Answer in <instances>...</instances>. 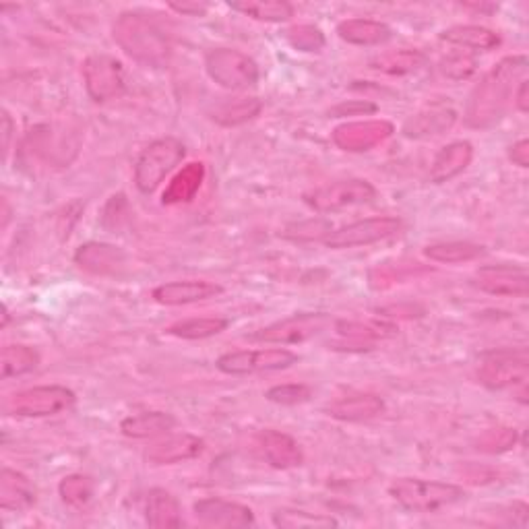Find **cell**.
Returning a JSON list of instances; mask_svg holds the SVG:
<instances>
[{"instance_id": "obj_1", "label": "cell", "mask_w": 529, "mask_h": 529, "mask_svg": "<svg viewBox=\"0 0 529 529\" xmlns=\"http://www.w3.org/2000/svg\"><path fill=\"white\" fill-rule=\"evenodd\" d=\"M527 56H509L494 65L470 93L465 122L474 129H488L499 122L515 96V81L525 79Z\"/></svg>"}, {"instance_id": "obj_2", "label": "cell", "mask_w": 529, "mask_h": 529, "mask_svg": "<svg viewBox=\"0 0 529 529\" xmlns=\"http://www.w3.org/2000/svg\"><path fill=\"white\" fill-rule=\"evenodd\" d=\"M112 34L116 44L141 65L149 69H166L170 65V42L143 15L122 13L112 27Z\"/></svg>"}, {"instance_id": "obj_3", "label": "cell", "mask_w": 529, "mask_h": 529, "mask_svg": "<svg viewBox=\"0 0 529 529\" xmlns=\"http://www.w3.org/2000/svg\"><path fill=\"white\" fill-rule=\"evenodd\" d=\"M389 494L412 513H437L465 499V490L457 484L422 478H399L389 486Z\"/></svg>"}, {"instance_id": "obj_4", "label": "cell", "mask_w": 529, "mask_h": 529, "mask_svg": "<svg viewBox=\"0 0 529 529\" xmlns=\"http://www.w3.org/2000/svg\"><path fill=\"white\" fill-rule=\"evenodd\" d=\"M529 377V354L525 348L490 350L478 358L476 379L492 391L525 387Z\"/></svg>"}, {"instance_id": "obj_5", "label": "cell", "mask_w": 529, "mask_h": 529, "mask_svg": "<svg viewBox=\"0 0 529 529\" xmlns=\"http://www.w3.org/2000/svg\"><path fill=\"white\" fill-rule=\"evenodd\" d=\"M186 147L176 137H162L149 143L135 164V184L145 195L158 191L166 176L184 160Z\"/></svg>"}, {"instance_id": "obj_6", "label": "cell", "mask_w": 529, "mask_h": 529, "mask_svg": "<svg viewBox=\"0 0 529 529\" xmlns=\"http://www.w3.org/2000/svg\"><path fill=\"white\" fill-rule=\"evenodd\" d=\"M75 393L62 385H42L13 393L5 401V412L17 418H48L75 406Z\"/></svg>"}, {"instance_id": "obj_7", "label": "cell", "mask_w": 529, "mask_h": 529, "mask_svg": "<svg viewBox=\"0 0 529 529\" xmlns=\"http://www.w3.org/2000/svg\"><path fill=\"white\" fill-rule=\"evenodd\" d=\"M205 71L224 89H246L259 81V65L240 50L232 48H215L205 56Z\"/></svg>"}, {"instance_id": "obj_8", "label": "cell", "mask_w": 529, "mask_h": 529, "mask_svg": "<svg viewBox=\"0 0 529 529\" xmlns=\"http://www.w3.org/2000/svg\"><path fill=\"white\" fill-rule=\"evenodd\" d=\"M298 362V354L288 348H261V350H238L217 358L215 366L230 377L261 375V372L286 370Z\"/></svg>"}, {"instance_id": "obj_9", "label": "cell", "mask_w": 529, "mask_h": 529, "mask_svg": "<svg viewBox=\"0 0 529 529\" xmlns=\"http://www.w3.org/2000/svg\"><path fill=\"white\" fill-rule=\"evenodd\" d=\"M401 220L393 215H383V217H366V220L348 224L344 228H339L335 232H329L323 242L327 248L333 251H346V248H358V246H368L381 240H387L401 230Z\"/></svg>"}, {"instance_id": "obj_10", "label": "cell", "mask_w": 529, "mask_h": 529, "mask_svg": "<svg viewBox=\"0 0 529 529\" xmlns=\"http://www.w3.org/2000/svg\"><path fill=\"white\" fill-rule=\"evenodd\" d=\"M304 199L315 211L329 213L372 203L377 199V189L368 180L350 178L321 186V189L308 193Z\"/></svg>"}, {"instance_id": "obj_11", "label": "cell", "mask_w": 529, "mask_h": 529, "mask_svg": "<svg viewBox=\"0 0 529 529\" xmlns=\"http://www.w3.org/2000/svg\"><path fill=\"white\" fill-rule=\"evenodd\" d=\"M83 81L89 98L98 104L116 100L124 93V69L108 54H93L83 62Z\"/></svg>"}, {"instance_id": "obj_12", "label": "cell", "mask_w": 529, "mask_h": 529, "mask_svg": "<svg viewBox=\"0 0 529 529\" xmlns=\"http://www.w3.org/2000/svg\"><path fill=\"white\" fill-rule=\"evenodd\" d=\"M331 317L325 313H302L292 315L288 319L277 321L259 333L253 335L257 341H265V344H277V346H294L304 344V341L321 335L327 327H331Z\"/></svg>"}, {"instance_id": "obj_13", "label": "cell", "mask_w": 529, "mask_h": 529, "mask_svg": "<svg viewBox=\"0 0 529 529\" xmlns=\"http://www.w3.org/2000/svg\"><path fill=\"white\" fill-rule=\"evenodd\" d=\"M393 133H395L393 122L370 118V120H354L339 124V127L331 133V139L335 147H339L341 151L364 153L391 139Z\"/></svg>"}, {"instance_id": "obj_14", "label": "cell", "mask_w": 529, "mask_h": 529, "mask_svg": "<svg viewBox=\"0 0 529 529\" xmlns=\"http://www.w3.org/2000/svg\"><path fill=\"white\" fill-rule=\"evenodd\" d=\"M474 286L490 296L525 298L529 294V275L523 267L486 265L476 271Z\"/></svg>"}, {"instance_id": "obj_15", "label": "cell", "mask_w": 529, "mask_h": 529, "mask_svg": "<svg viewBox=\"0 0 529 529\" xmlns=\"http://www.w3.org/2000/svg\"><path fill=\"white\" fill-rule=\"evenodd\" d=\"M457 122V110L451 104L434 102L414 112L403 122V135L408 139H432L451 131Z\"/></svg>"}, {"instance_id": "obj_16", "label": "cell", "mask_w": 529, "mask_h": 529, "mask_svg": "<svg viewBox=\"0 0 529 529\" xmlns=\"http://www.w3.org/2000/svg\"><path fill=\"white\" fill-rule=\"evenodd\" d=\"M199 523L215 529H240L255 525V513L246 505L224 499H201L193 507Z\"/></svg>"}, {"instance_id": "obj_17", "label": "cell", "mask_w": 529, "mask_h": 529, "mask_svg": "<svg viewBox=\"0 0 529 529\" xmlns=\"http://www.w3.org/2000/svg\"><path fill=\"white\" fill-rule=\"evenodd\" d=\"M203 449V439L191 432H168L145 451V459L151 465H176L199 457Z\"/></svg>"}, {"instance_id": "obj_18", "label": "cell", "mask_w": 529, "mask_h": 529, "mask_svg": "<svg viewBox=\"0 0 529 529\" xmlns=\"http://www.w3.org/2000/svg\"><path fill=\"white\" fill-rule=\"evenodd\" d=\"M75 263L93 275H118L127 267V255L122 248L108 242H87L75 253Z\"/></svg>"}, {"instance_id": "obj_19", "label": "cell", "mask_w": 529, "mask_h": 529, "mask_svg": "<svg viewBox=\"0 0 529 529\" xmlns=\"http://www.w3.org/2000/svg\"><path fill=\"white\" fill-rule=\"evenodd\" d=\"M222 292V286L205 282V279H184V282H168L158 286L151 292V298L164 306H184L215 298Z\"/></svg>"}, {"instance_id": "obj_20", "label": "cell", "mask_w": 529, "mask_h": 529, "mask_svg": "<svg viewBox=\"0 0 529 529\" xmlns=\"http://www.w3.org/2000/svg\"><path fill=\"white\" fill-rule=\"evenodd\" d=\"M259 447L265 461L275 470H294L300 468L304 453L296 439L279 430H263L259 434Z\"/></svg>"}, {"instance_id": "obj_21", "label": "cell", "mask_w": 529, "mask_h": 529, "mask_svg": "<svg viewBox=\"0 0 529 529\" xmlns=\"http://www.w3.org/2000/svg\"><path fill=\"white\" fill-rule=\"evenodd\" d=\"M385 410V401L375 393H352L335 399L327 414L341 422H366L377 418Z\"/></svg>"}, {"instance_id": "obj_22", "label": "cell", "mask_w": 529, "mask_h": 529, "mask_svg": "<svg viewBox=\"0 0 529 529\" xmlns=\"http://www.w3.org/2000/svg\"><path fill=\"white\" fill-rule=\"evenodd\" d=\"M474 160V147L470 141H453L445 145L430 166V182L445 184L459 176Z\"/></svg>"}, {"instance_id": "obj_23", "label": "cell", "mask_w": 529, "mask_h": 529, "mask_svg": "<svg viewBox=\"0 0 529 529\" xmlns=\"http://www.w3.org/2000/svg\"><path fill=\"white\" fill-rule=\"evenodd\" d=\"M36 505V488L23 474L3 468L0 472V507L5 511H27Z\"/></svg>"}, {"instance_id": "obj_24", "label": "cell", "mask_w": 529, "mask_h": 529, "mask_svg": "<svg viewBox=\"0 0 529 529\" xmlns=\"http://www.w3.org/2000/svg\"><path fill=\"white\" fill-rule=\"evenodd\" d=\"M337 36L354 46H381L393 38V31L375 19H346L337 25Z\"/></svg>"}, {"instance_id": "obj_25", "label": "cell", "mask_w": 529, "mask_h": 529, "mask_svg": "<svg viewBox=\"0 0 529 529\" xmlns=\"http://www.w3.org/2000/svg\"><path fill=\"white\" fill-rule=\"evenodd\" d=\"M176 428V418L166 412H143L124 418L120 422V430L124 437L145 441V439H158Z\"/></svg>"}, {"instance_id": "obj_26", "label": "cell", "mask_w": 529, "mask_h": 529, "mask_svg": "<svg viewBox=\"0 0 529 529\" xmlns=\"http://www.w3.org/2000/svg\"><path fill=\"white\" fill-rule=\"evenodd\" d=\"M145 521L149 527L158 529L180 527L182 515L176 496L164 488H151L145 499Z\"/></svg>"}, {"instance_id": "obj_27", "label": "cell", "mask_w": 529, "mask_h": 529, "mask_svg": "<svg viewBox=\"0 0 529 529\" xmlns=\"http://www.w3.org/2000/svg\"><path fill=\"white\" fill-rule=\"evenodd\" d=\"M441 40L451 44V46L470 50V52H486V50H492L501 44L499 34H494L492 29L482 27V25L449 27L441 34Z\"/></svg>"}, {"instance_id": "obj_28", "label": "cell", "mask_w": 529, "mask_h": 529, "mask_svg": "<svg viewBox=\"0 0 529 529\" xmlns=\"http://www.w3.org/2000/svg\"><path fill=\"white\" fill-rule=\"evenodd\" d=\"M205 174H207V170H205V164H201V162H195V164H189L186 168H182V172H178L174 176V180L168 184V189L164 191V197H162V203L164 205L191 203L201 189Z\"/></svg>"}, {"instance_id": "obj_29", "label": "cell", "mask_w": 529, "mask_h": 529, "mask_svg": "<svg viewBox=\"0 0 529 529\" xmlns=\"http://www.w3.org/2000/svg\"><path fill=\"white\" fill-rule=\"evenodd\" d=\"M426 65H428V56L420 50H393V52H383L370 60V69L393 77L418 73Z\"/></svg>"}, {"instance_id": "obj_30", "label": "cell", "mask_w": 529, "mask_h": 529, "mask_svg": "<svg viewBox=\"0 0 529 529\" xmlns=\"http://www.w3.org/2000/svg\"><path fill=\"white\" fill-rule=\"evenodd\" d=\"M228 7L265 23H284L294 17V7L286 0H242V3H230Z\"/></svg>"}, {"instance_id": "obj_31", "label": "cell", "mask_w": 529, "mask_h": 529, "mask_svg": "<svg viewBox=\"0 0 529 529\" xmlns=\"http://www.w3.org/2000/svg\"><path fill=\"white\" fill-rule=\"evenodd\" d=\"M484 246L476 242H439L430 244L424 248V255L434 261V263H447V265H457V263H470L476 261L484 255Z\"/></svg>"}, {"instance_id": "obj_32", "label": "cell", "mask_w": 529, "mask_h": 529, "mask_svg": "<svg viewBox=\"0 0 529 529\" xmlns=\"http://www.w3.org/2000/svg\"><path fill=\"white\" fill-rule=\"evenodd\" d=\"M228 327H230V321L224 317H199V319L178 321V323L170 325L166 329V333L172 337H178V339L197 341V339H209V337L220 335Z\"/></svg>"}, {"instance_id": "obj_33", "label": "cell", "mask_w": 529, "mask_h": 529, "mask_svg": "<svg viewBox=\"0 0 529 529\" xmlns=\"http://www.w3.org/2000/svg\"><path fill=\"white\" fill-rule=\"evenodd\" d=\"M263 110L261 100L257 98H236L232 102H224L211 112V118L222 124V127H240V124L253 120Z\"/></svg>"}, {"instance_id": "obj_34", "label": "cell", "mask_w": 529, "mask_h": 529, "mask_svg": "<svg viewBox=\"0 0 529 529\" xmlns=\"http://www.w3.org/2000/svg\"><path fill=\"white\" fill-rule=\"evenodd\" d=\"M40 364V354L29 346H7L0 354V366H3V379L9 381L13 377H23L34 372Z\"/></svg>"}, {"instance_id": "obj_35", "label": "cell", "mask_w": 529, "mask_h": 529, "mask_svg": "<svg viewBox=\"0 0 529 529\" xmlns=\"http://www.w3.org/2000/svg\"><path fill=\"white\" fill-rule=\"evenodd\" d=\"M58 494L69 507L83 509L93 501V496H96V480L83 474H71L60 480Z\"/></svg>"}, {"instance_id": "obj_36", "label": "cell", "mask_w": 529, "mask_h": 529, "mask_svg": "<svg viewBox=\"0 0 529 529\" xmlns=\"http://www.w3.org/2000/svg\"><path fill=\"white\" fill-rule=\"evenodd\" d=\"M273 523L282 529H329L337 527V519L323 513H306L300 509H279L273 513Z\"/></svg>"}, {"instance_id": "obj_37", "label": "cell", "mask_w": 529, "mask_h": 529, "mask_svg": "<svg viewBox=\"0 0 529 529\" xmlns=\"http://www.w3.org/2000/svg\"><path fill=\"white\" fill-rule=\"evenodd\" d=\"M517 443V430L507 428V426H496L488 428L486 432L480 434V439L476 441V449L488 455H499L515 447Z\"/></svg>"}, {"instance_id": "obj_38", "label": "cell", "mask_w": 529, "mask_h": 529, "mask_svg": "<svg viewBox=\"0 0 529 529\" xmlns=\"http://www.w3.org/2000/svg\"><path fill=\"white\" fill-rule=\"evenodd\" d=\"M292 48L300 52H321L325 48V34L315 25H294L286 31Z\"/></svg>"}, {"instance_id": "obj_39", "label": "cell", "mask_w": 529, "mask_h": 529, "mask_svg": "<svg viewBox=\"0 0 529 529\" xmlns=\"http://www.w3.org/2000/svg\"><path fill=\"white\" fill-rule=\"evenodd\" d=\"M439 69H441V73L447 79H451V81H463V79H470L476 73L478 62L468 52H455V54H449L447 58L441 60Z\"/></svg>"}, {"instance_id": "obj_40", "label": "cell", "mask_w": 529, "mask_h": 529, "mask_svg": "<svg viewBox=\"0 0 529 529\" xmlns=\"http://www.w3.org/2000/svg\"><path fill=\"white\" fill-rule=\"evenodd\" d=\"M265 397L277 406H300L313 397V389L302 383H284L271 387Z\"/></svg>"}, {"instance_id": "obj_41", "label": "cell", "mask_w": 529, "mask_h": 529, "mask_svg": "<svg viewBox=\"0 0 529 529\" xmlns=\"http://www.w3.org/2000/svg\"><path fill=\"white\" fill-rule=\"evenodd\" d=\"M383 327L379 325H362V323H337V333L341 337H348L352 341H358V344L362 346H368V339H377V337H383L385 333L381 331Z\"/></svg>"}, {"instance_id": "obj_42", "label": "cell", "mask_w": 529, "mask_h": 529, "mask_svg": "<svg viewBox=\"0 0 529 529\" xmlns=\"http://www.w3.org/2000/svg\"><path fill=\"white\" fill-rule=\"evenodd\" d=\"M168 7L184 17H205L211 9V5L203 0H182V3H168Z\"/></svg>"}, {"instance_id": "obj_43", "label": "cell", "mask_w": 529, "mask_h": 529, "mask_svg": "<svg viewBox=\"0 0 529 529\" xmlns=\"http://www.w3.org/2000/svg\"><path fill=\"white\" fill-rule=\"evenodd\" d=\"M372 112H377V106L370 102H360V100L339 104L337 108L331 110L333 116H360V114H372Z\"/></svg>"}, {"instance_id": "obj_44", "label": "cell", "mask_w": 529, "mask_h": 529, "mask_svg": "<svg viewBox=\"0 0 529 529\" xmlns=\"http://www.w3.org/2000/svg\"><path fill=\"white\" fill-rule=\"evenodd\" d=\"M509 160L519 168H529V141L521 139L509 149Z\"/></svg>"}, {"instance_id": "obj_45", "label": "cell", "mask_w": 529, "mask_h": 529, "mask_svg": "<svg viewBox=\"0 0 529 529\" xmlns=\"http://www.w3.org/2000/svg\"><path fill=\"white\" fill-rule=\"evenodd\" d=\"M513 104L517 106L519 112L527 114L529 112V81L521 79L519 87L515 89V96H513Z\"/></svg>"}, {"instance_id": "obj_46", "label": "cell", "mask_w": 529, "mask_h": 529, "mask_svg": "<svg viewBox=\"0 0 529 529\" xmlns=\"http://www.w3.org/2000/svg\"><path fill=\"white\" fill-rule=\"evenodd\" d=\"M11 131H13V122H11V116H9V112H3V149H5V155L9 153Z\"/></svg>"}, {"instance_id": "obj_47", "label": "cell", "mask_w": 529, "mask_h": 529, "mask_svg": "<svg viewBox=\"0 0 529 529\" xmlns=\"http://www.w3.org/2000/svg\"><path fill=\"white\" fill-rule=\"evenodd\" d=\"M463 7L474 9V11H494V9H496L494 5H474V3H465Z\"/></svg>"}]
</instances>
